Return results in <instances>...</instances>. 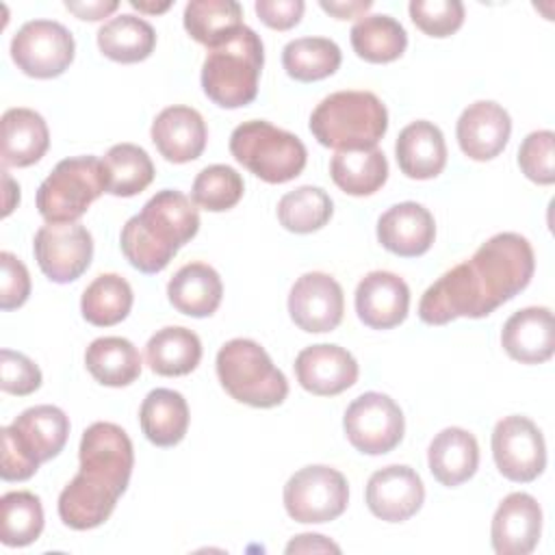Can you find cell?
Instances as JSON below:
<instances>
[{
    "label": "cell",
    "mask_w": 555,
    "mask_h": 555,
    "mask_svg": "<svg viewBox=\"0 0 555 555\" xmlns=\"http://www.w3.org/2000/svg\"><path fill=\"white\" fill-rule=\"evenodd\" d=\"M533 269V249L525 236L494 234L470 260L442 273L423 293L418 317L427 325H444L460 317L481 319L527 288Z\"/></svg>",
    "instance_id": "1"
},
{
    "label": "cell",
    "mask_w": 555,
    "mask_h": 555,
    "mask_svg": "<svg viewBox=\"0 0 555 555\" xmlns=\"http://www.w3.org/2000/svg\"><path fill=\"white\" fill-rule=\"evenodd\" d=\"M78 457V475L59 494V516L63 525L85 531L100 527L113 514L128 488L134 451L119 425L98 421L82 431Z\"/></svg>",
    "instance_id": "2"
},
{
    "label": "cell",
    "mask_w": 555,
    "mask_h": 555,
    "mask_svg": "<svg viewBox=\"0 0 555 555\" xmlns=\"http://www.w3.org/2000/svg\"><path fill=\"white\" fill-rule=\"evenodd\" d=\"M199 230L195 204L180 191L163 189L121 228V251L141 273L163 271Z\"/></svg>",
    "instance_id": "3"
},
{
    "label": "cell",
    "mask_w": 555,
    "mask_h": 555,
    "mask_svg": "<svg viewBox=\"0 0 555 555\" xmlns=\"http://www.w3.org/2000/svg\"><path fill=\"white\" fill-rule=\"evenodd\" d=\"M388 130V111L371 91H336L310 115L314 139L336 152L371 150Z\"/></svg>",
    "instance_id": "4"
},
{
    "label": "cell",
    "mask_w": 555,
    "mask_h": 555,
    "mask_svg": "<svg viewBox=\"0 0 555 555\" xmlns=\"http://www.w3.org/2000/svg\"><path fill=\"white\" fill-rule=\"evenodd\" d=\"M264 63L260 37L241 26L230 39L208 50L202 65V89L221 108H241L256 100Z\"/></svg>",
    "instance_id": "5"
},
{
    "label": "cell",
    "mask_w": 555,
    "mask_h": 555,
    "mask_svg": "<svg viewBox=\"0 0 555 555\" xmlns=\"http://www.w3.org/2000/svg\"><path fill=\"white\" fill-rule=\"evenodd\" d=\"M69 436V418L56 405H35L2 427V466L4 481L30 479L41 462L56 457Z\"/></svg>",
    "instance_id": "6"
},
{
    "label": "cell",
    "mask_w": 555,
    "mask_h": 555,
    "mask_svg": "<svg viewBox=\"0 0 555 555\" xmlns=\"http://www.w3.org/2000/svg\"><path fill=\"white\" fill-rule=\"evenodd\" d=\"M217 375L232 399L251 408H275L288 395L284 373L249 338H232L219 349Z\"/></svg>",
    "instance_id": "7"
},
{
    "label": "cell",
    "mask_w": 555,
    "mask_h": 555,
    "mask_svg": "<svg viewBox=\"0 0 555 555\" xmlns=\"http://www.w3.org/2000/svg\"><path fill=\"white\" fill-rule=\"evenodd\" d=\"M230 152L245 169L269 184H284L297 178L308 158L299 137L264 119L236 126L230 134Z\"/></svg>",
    "instance_id": "8"
},
{
    "label": "cell",
    "mask_w": 555,
    "mask_h": 555,
    "mask_svg": "<svg viewBox=\"0 0 555 555\" xmlns=\"http://www.w3.org/2000/svg\"><path fill=\"white\" fill-rule=\"evenodd\" d=\"M104 191L106 184L100 158H63L39 184L37 210L48 223H74Z\"/></svg>",
    "instance_id": "9"
},
{
    "label": "cell",
    "mask_w": 555,
    "mask_h": 555,
    "mask_svg": "<svg viewBox=\"0 0 555 555\" xmlns=\"http://www.w3.org/2000/svg\"><path fill=\"white\" fill-rule=\"evenodd\" d=\"M349 503V486L343 473L314 464L299 468L284 486L286 514L306 525H321L338 518Z\"/></svg>",
    "instance_id": "10"
},
{
    "label": "cell",
    "mask_w": 555,
    "mask_h": 555,
    "mask_svg": "<svg viewBox=\"0 0 555 555\" xmlns=\"http://www.w3.org/2000/svg\"><path fill=\"white\" fill-rule=\"evenodd\" d=\"M343 427L356 451L366 455H384L401 442L405 418L401 408L388 395L364 392L345 410Z\"/></svg>",
    "instance_id": "11"
},
{
    "label": "cell",
    "mask_w": 555,
    "mask_h": 555,
    "mask_svg": "<svg viewBox=\"0 0 555 555\" xmlns=\"http://www.w3.org/2000/svg\"><path fill=\"white\" fill-rule=\"evenodd\" d=\"M72 33L52 20H30L11 39V59L26 76L56 78L74 61Z\"/></svg>",
    "instance_id": "12"
},
{
    "label": "cell",
    "mask_w": 555,
    "mask_h": 555,
    "mask_svg": "<svg viewBox=\"0 0 555 555\" xmlns=\"http://www.w3.org/2000/svg\"><path fill=\"white\" fill-rule=\"evenodd\" d=\"M492 455L499 473L516 483L538 479L546 466V444L538 425L527 416H505L492 431Z\"/></svg>",
    "instance_id": "13"
},
{
    "label": "cell",
    "mask_w": 555,
    "mask_h": 555,
    "mask_svg": "<svg viewBox=\"0 0 555 555\" xmlns=\"http://www.w3.org/2000/svg\"><path fill=\"white\" fill-rule=\"evenodd\" d=\"M33 251L48 280L67 284L89 269L93 238L82 223H48L37 230Z\"/></svg>",
    "instance_id": "14"
},
{
    "label": "cell",
    "mask_w": 555,
    "mask_h": 555,
    "mask_svg": "<svg viewBox=\"0 0 555 555\" xmlns=\"http://www.w3.org/2000/svg\"><path fill=\"white\" fill-rule=\"evenodd\" d=\"M345 295L340 284L321 271L297 278L288 293V314L293 323L310 334L332 332L340 325Z\"/></svg>",
    "instance_id": "15"
},
{
    "label": "cell",
    "mask_w": 555,
    "mask_h": 555,
    "mask_svg": "<svg viewBox=\"0 0 555 555\" xmlns=\"http://www.w3.org/2000/svg\"><path fill=\"white\" fill-rule=\"evenodd\" d=\"M425 501V486L418 473L403 464L375 470L366 483V505L373 516L386 522L412 518Z\"/></svg>",
    "instance_id": "16"
},
{
    "label": "cell",
    "mask_w": 555,
    "mask_h": 555,
    "mask_svg": "<svg viewBox=\"0 0 555 555\" xmlns=\"http://www.w3.org/2000/svg\"><path fill=\"white\" fill-rule=\"evenodd\" d=\"M540 531V503L527 492H512L499 503L492 516V548L499 555H529L538 546Z\"/></svg>",
    "instance_id": "17"
},
{
    "label": "cell",
    "mask_w": 555,
    "mask_h": 555,
    "mask_svg": "<svg viewBox=\"0 0 555 555\" xmlns=\"http://www.w3.org/2000/svg\"><path fill=\"white\" fill-rule=\"evenodd\" d=\"M295 375L304 390L319 397H334L356 384L358 362L338 345H310L297 353Z\"/></svg>",
    "instance_id": "18"
},
{
    "label": "cell",
    "mask_w": 555,
    "mask_h": 555,
    "mask_svg": "<svg viewBox=\"0 0 555 555\" xmlns=\"http://www.w3.org/2000/svg\"><path fill=\"white\" fill-rule=\"evenodd\" d=\"M455 134L462 152L468 158L492 160L505 150L509 141L512 119L501 104L492 100H479L462 111Z\"/></svg>",
    "instance_id": "19"
},
{
    "label": "cell",
    "mask_w": 555,
    "mask_h": 555,
    "mask_svg": "<svg viewBox=\"0 0 555 555\" xmlns=\"http://www.w3.org/2000/svg\"><path fill=\"white\" fill-rule=\"evenodd\" d=\"M410 308L408 284L390 271L366 273L356 288L358 319L371 330H390L405 321Z\"/></svg>",
    "instance_id": "20"
},
{
    "label": "cell",
    "mask_w": 555,
    "mask_h": 555,
    "mask_svg": "<svg viewBox=\"0 0 555 555\" xmlns=\"http://www.w3.org/2000/svg\"><path fill=\"white\" fill-rule=\"evenodd\" d=\"M434 217L425 206L416 202L395 204L377 219V241L395 256H423L434 245Z\"/></svg>",
    "instance_id": "21"
},
{
    "label": "cell",
    "mask_w": 555,
    "mask_h": 555,
    "mask_svg": "<svg viewBox=\"0 0 555 555\" xmlns=\"http://www.w3.org/2000/svg\"><path fill=\"white\" fill-rule=\"evenodd\" d=\"M505 353L520 364H542L555 351V321L551 308L529 306L514 312L501 332Z\"/></svg>",
    "instance_id": "22"
},
{
    "label": "cell",
    "mask_w": 555,
    "mask_h": 555,
    "mask_svg": "<svg viewBox=\"0 0 555 555\" xmlns=\"http://www.w3.org/2000/svg\"><path fill=\"white\" fill-rule=\"evenodd\" d=\"M150 132L160 156L178 165L199 158L208 139L204 117L195 108L182 104L163 108Z\"/></svg>",
    "instance_id": "23"
},
{
    "label": "cell",
    "mask_w": 555,
    "mask_h": 555,
    "mask_svg": "<svg viewBox=\"0 0 555 555\" xmlns=\"http://www.w3.org/2000/svg\"><path fill=\"white\" fill-rule=\"evenodd\" d=\"M399 169L412 180H429L442 173L447 165V143L440 128L418 119L408 124L395 143Z\"/></svg>",
    "instance_id": "24"
},
{
    "label": "cell",
    "mask_w": 555,
    "mask_h": 555,
    "mask_svg": "<svg viewBox=\"0 0 555 555\" xmlns=\"http://www.w3.org/2000/svg\"><path fill=\"white\" fill-rule=\"evenodd\" d=\"M0 143L4 167H30L48 152V124L33 108H9L0 119Z\"/></svg>",
    "instance_id": "25"
},
{
    "label": "cell",
    "mask_w": 555,
    "mask_h": 555,
    "mask_svg": "<svg viewBox=\"0 0 555 555\" xmlns=\"http://www.w3.org/2000/svg\"><path fill=\"white\" fill-rule=\"evenodd\" d=\"M427 464L436 481L447 488H455L477 473L479 444L470 431L462 427H447L429 442Z\"/></svg>",
    "instance_id": "26"
},
{
    "label": "cell",
    "mask_w": 555,
    "mask_h": 555,
    "mask_svg": "<svg viewBox=\"0 0 555 555\" xmlns=\"http://www.w3.org/2000/svg\"><path fill=\"white\" fill-rule=\"evenodd\" d=\"M167 297L171 306L195 319L210 317L223 297V284L219 273L206 262H189L180 267L167 284Z\"/></svg>",
    "instance_id": "27"
},
{
    "label": "cell",
    "mask_w": 555,
    "mask_h": 555,
    "mask_svg": "<svg viewBox=\"0 0 555 555\" xmlns=\"http://www.w3.org/2000/svg\"><path fill=\"white\" fill-rule=\"evenodd\" d=\"M139 423L145 438L156 447L178 444L189 429L186 399L171 388L150 390L139 410Z\"/></svg>",
    "instance_id": "28"
},
{
    "label": "cell",
    "mask_w": 555,
    "mask_h": 555,
    "mask_svg": "<svg viewBox=\"0 0 555 555\" xmlns=\"http://www.w3.org/2000/svg\"><path fill=\"white\" fill-rule=\"evenodd\" d=\"M145 360L156 375L180 377L195 371L202 360V340L195 332L169 325L158 330L145 345Z\"/></svg>",
    "instance_id": "29"
},
{
    "label": "cell",
    "mask_w": 555,
    "mask_h": 555,
    "mask_svg": "<svg viewBox=\"0 0 555 555\" xmlns=\"http://www.w3.org/2000/svg\"><path fill=\"white\" fill-rule=\"evenodd\" d=\"M85 364L95 382L111 388L128 386L141 375L139 349L121 336L95 338L85 351Z\"/></svg>",
    "instance_id": "30"
},
{
    "label": "cell",
    "mask_w": 555,
    "mask_h": 555,
    "mask_svg": "<svg viewBox=\"0 0 555 555\" xmlns=\"http://www.w3.org/2000/svg\"><path fill=\"white\" fill-rule=\"evenodd\" d=\"M330 176L347 195H373L388 180V160L377 147L336 152L330 160Z\"/></svg>",
    "instance_id": "31"
},
{
    "label": "cell",
    "mask_w": 555,
    "mask_h": 555,
    "mask_svg": "<svg viewBox=\"0 0 555 555\" xmlns=\"http://www.w3.org/2000/svg\"><path fill=\"white\" fill-rule=\"evenodd\" d=\"M156 46V33L143 17L121 13L104 22L98 30L100 52L117 63L145 61Z\"/></svg>",
    "instance_id": "32"
},
{
    "label": "cell",
    "mask_w": 555,
    "mask_h": 555,
    "mask_svg": "<svg viewBox=\"0 0 555 555\" xmlns=\"http://www.w3.org/2000/svg\"><path fill=\"white\" fill-rule=\"evenodd\" d=\"M186 33L208 50L230 39L243 24V9L234 0H191L184 7Z\"/></svg>",
    "instance_id": "33"
},
{
    "label": "cell",
    "mask_w": 555,
    "mask_h": 555,
    "mask_svg": "<svg viewBox=\"0 0 555 555\" xmlns=\"http://www.w3.org/2000/svg\"><path fill=\"white\" fill-rule=\"evenodd\" d=\"M106 193L132 197L154 180V165L147 152L134 143H117L102 158Z\"/></svg>",
    "instance_id": "34"
},
{
    "label": "cell",
    "mask_w": 555,
    "mask_h": 555,
    "mask_svg": "<svg viewBox=\"0 0 555 555\" xmlns=\"http://www.w3.org/2000/svg\"><path fill=\"white\" fill-rule=\"evenodd\" d=\"M349 39L353 52L369 63H390L408 48L405 28L390 15L360 17L351 28Z\"/></svg>",
    "instance_id": "35"
},
{
    "label": "cell",
    "mask_w": 555,
    "mask_h": 555,
    "mask_svg": "<svg viewBox=\"0 0 555 555\" xmlns=\"http://www.w3.org/2000/svg\"><path fill=\"white\" fill-rule=\"evenodd\" d=\"M132 288L126 278L117 273L98 275L82 293L80 312L87 323L111 327L124 321L132 308Z\"/></svg>",
    "instance_id": "36"
},
{
    "label": "cell",
    "mask_w": 555,
    "mask_h": 555,
    "mask_svg": "<svg viewBox=\"0 0 555 555\" xmlns=\"http://www.w3.org/2000/svg\"><path fill=\"white\" fill-rule=\"evenodd\" d=\"M340 48L325 37H299L284 46L282 65L299 82H314L332 76L340 67Z\"/></svg>",
    "instance_id": "37"
},
{
    "label": "cell",
    "mask_w": 555,
    "mask_h": 555,
    "mask_svg": "<svg viewBox=\"0 0 555 555\" xmlns=\"http://www.w3.org/2000/svg\"><path fill=\"white\" fill-rule=\"evenodd\" d=\"M43 531V507L28 490L7 492L0 499V540L4 546H28Z\"/></svg>",
    "instance_id": "38"
},
{
    "label": "cell",
    "mask_w": 555,
    "mask_h": 555,
    "mask_svg": "<svg viewBox=\"0 0 555 555\" xmlns=\"http://www.w3.org/2000/svg\"><path fill=\"white\" fill-rule=\"evenodd\" d=\"M334 212L332 197L321 186H299L288 191L278 202V219L280 223L295 234H310L321 230Z\"/></svg>",
    "instance_id": "39"
},
{
    "label": "cell",
    "mask_w": 555,
    "mask_h": 555,
    "mask_svg": "<svg viewBox=\"0 0 555 555\" xmlns=\"http://www.w3.org/2000/svg\"><path fill=\"white\" fill-rule=\"evenodd\" d=\"M245 184L236 169L228 165H208L204 167L191 189L193 204L210 212H223L234 208L243 197Z\"/></svg>",
    "instance_id": "40"
},
{
    "label": "cell",
    "mask_w": 555,
    "mask_h": 555,
    "mask_svg": "<svg viewBox=\"0 0 555 555\" xmlns=\"http://www.w3.org/2000/svg\"><path fill=\"white\" fill-rule=\"evenodd\" d=\"M518 167L535 184L555 182V134L551 130L529 132L518 147Z\"/></svg>",
    "instance_id": "41"
},
{
    "label": "cell",
    "mask_w": 555,
    "mask_h": 555,
    "mask_svg": "<svg viewBox=\"0 0 555 555\" xmlns=\"http://www.w3.org/2000/svg\"><path fill=\"white\" fill-rule=\"evenodd\" d=\"M410 17L429 37H449L464 24L460 0H412Z\"/></svg>",
    "instance_id": "42"
},
{
    "label": "cell",
    "mask_w": 555,
    "mask_h": 555,
    "mask_svg": "<svg viewBox=\"0 0 555 555\" xmlns=\"http://www.w3.org/2000/svg\"><path fill=\"white\" fill-rule=\"evenodd\" d=\"M41 386L39 366L24 353L13 349L0 351V388L9 395L26 397Z\"/></svg>",
    "instance_id": "43"
},
{
    "label": "cell",
    "mask_w": 555,
    "mask_h": 555,
    "mask_svg": "<svg viewBox=\"0 0 555 555\" xmlns=\"http://www.w3.org/2000/svg\"><path fill=\"white\" fill-rule=\"evenodd\" d=\"M30 295V275L24 262L11 251L0 254V308L15 310Z\"/></svg>",
    "instance_id": "44"
},
{
    "label": "cell",
    "mask_w": 555,
    "mask_h": 555,
    "mask_svg": "<svg viewBox=\"0 0 555 555\" xmlns=\"http://www.w3.org/2000/svg\"><path fill=\"white\" fill-rule=\"evenodd\" d=\"M254 9L269 28L288 30L299 24L306 4L301 0H258Z\"/></svg>",
    "instance_id": "45"
},
{
    "label": "cell",
    "mask_w": 555,
    "mask_h": 555,
    "mask_svg": "<svg viewBox=\"0 0 555 555\" xmlns=\"http://www.w3.org/2000/svg\"><path fill=\"white\" fill-rule=\"evenodd\" d=\"M286 553H340V546L334 544L332 540H327L325 535L319 533H301L295 535L288 544H286Z\"/></svg>",
    "instance_id": "46"
},
{
    "label": "cell",
    "mask_w": 555,
    "mask_h": 555,
    "mask_svg": "<svg viewBox=\"0 0 555 555\" xmlns=\"http://www.w3.org/2000/svg\"><path fill=\"white\" fill-rule=\"evenodd\" d=\"M119 2L117 0H87V2H65V9L72 11L76 17L80 20H89V22H98L108 17L113 11H117Z\"/></svg>",
    "instance_id": "47"
},
{
    "label": "cell",
    "mask_w": 555,
    "mask_h": 555,
    "mask_svg": "<svg viewBox=\"0 0 555 555\" xmlns=\"http://www.w3.org/2000/svg\"><path fill=\"white\" fill-rule=\"evenodd\" d=\"M319 7L334 15L336 20H353V17H364V13L373 7L371 0H353V2H327V0H321Z\"/></svg>",
    "instance_id": "48"
},
{
    "label": "cell",
    "mask_w": 555,
    "mask_h": 555,
    "mask_svg": "<svg viewBox=\"0 0 555 555\" xmlns=\"http://www.w3.org/2000/svg\"><path fill=\"white\" fill-rule=\"evenodd\" d=\"M2 182H4V191H7V199H4V210L2 217H9L11 210L15 208V204L20 202V186L11 180V176L7 171H2Z\"/></svg>",
    "instance_id": "49"
},
{
    "label": "cell",
    "mask_w": 555,
    "mask_h": 555,
    "mask_svg": "<svg viewBox=\"0 0 555 555\" xmlns=\"http://www.w3.org/2000/svg\"><path fill=\"white\" fill-rule=\"evenodd\" d=\"M130 7L137 9V11H143V13H163L171 7V2H163V4H145V2H137V0H130Z\"/></svg>",
    "instance_id": "50"
}]
</instances>
